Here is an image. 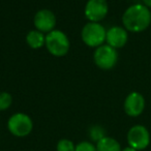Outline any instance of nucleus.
Masks as SVG:
<instances>
[{
	"instance_id": "obj_12",
	"label": "nucleus",
	"mask_w": 151,
	"mask_h": 151,
	"mask_svg": "<svg viewBox=\"0 0 151 151\" xmlns=\"http://www.w3.org/2000/svg\"><path fill=\"white\" fill-rule=\"evenodd\" d=\"M97 151H121L119 142L114 138L106 136L96 143Z\"/></svg>"
},
{
	"instance_id": "obj_17",
	"label": "nucleus",
	"mask_w": 151,
	"mask_h": 151,
	"mask_svg": "<svg viewBox=\"0 0 151 151\" xmlns=\"http://www.w3.org/2000/svg\"><path fill=\"white\" fill-rule=\"evenodd\" d=\"M143 4L148 9H151V0H143Z\"/></svg>"
},
{
	"instance_id": "obj_7",
	"label": "nucleus",
	"mask_w": 151,
	"mask_h": 151,
	"mask_svg": "<svg viewBox=\"0 0 151 151\" xmlns=\"http://www.w3.org/2000/svg\"><path fill=\"white\" fill-rule=\"evenodd\" d=\"M109 12L107 0H88L85 5V16L89 22L99 23L106 18Z\"/></svg>"
},
{
	"instance_id": "obj_3",
	"label": "nucleus",
	"mask_w": 151,
	"mask_h": 151,
	"mask_svg": "<svg viewBox=\"0 0 151 151\" xmlns=\"http://www.w3.org/2000/svg\"><path fill=\"white\" fill-rule=\"evenodd\" d=\"M81 36L86 46L90 48H99L106 42L107 30L101 24L96 22H89L82 28Z\"/></svg>"
},
{
	"instance_id": "obj_18",
	"label": "nucleus",
	"mask_w": 151,
	"mask_h": 151,
	"mask_svg": "<svg viewBox=\"0 0 151 151\" xmlns=\"http://www.w3.org/2000/svg\"><path fill=\"white\" fill-rule=\"evenodd\" d=\"M121 151H138V150H136V149L132 148V147H126V148H124L123 150H121Z\"/></svg>"
},
{
	"instance_id": "obj_2",
	"label": "nucleus",
	"mask_w": 151,
	"mask_h": 151,
	"mask_svg": "<svg viewBox=\"0 0 151 151\" xmlns=\"http://www.w3.org/2000/svg\"><path fill=\"white\" fill-rule=\"evenodd\" d=\"M47 50L55 57H62L67 54L70 48V42L63 31L54 29L46 35Z\"/></svg>"
},
{
	"instance_id": "obj_6",
	"label": "nucleus",
	"mask_w": 151,
	"mask_h": 151,
	"mask_svg": "<svg viewBox=\"0 0 151 151\" xmlns=\"http://www.w3.org/2000/svg\"><path fill=\"white\" fill-rule=\"evenodd\" d=\"M127 143L136 150H143L150 144V134L144 125L137 124L129 128L127 132Z\"/></svg>"
},
{
	"instance_id": "obj_10",
	"label": "nucleus",
	"mask_w": 151,
	"mask_h": 151,
	"mask_svg": "<svg viewBox=\"0 0 151 151\" xmlns=\"http://www.w3.org/2000/svg\"><path fill=\"white\" fill-rule=\"evenodd\" d=\"M128 40V33L127 30L124 27L120 26H114L107 30V36H106V42L107 45L111 46L114 49L123 48Z\"/></svg>"
},
{
	"instance_id": "obj_14",
	"label": "nucleus",
	"mask_w": 151,
	"mask_h": 151,
	"mask_svg": "<svg viewBox=\"0 0 151 151\" xmlns=\"http://www.w3.org/2000/svg\"><path fill=\"white\" fill-rule=\"evenodd\" d=\"M13 104V97L9 92H0V111L9 109Z\"/></svg>"
},
{
	"instance_id": "obj_5",
	"label": "nucleus",
	"mask_w": 151,
	"mask_h": 151,
	"mask_svg": "<svg viewBox=\"0 0 151 151\" xmlns=\"http://www.w3.org/2000/svg\"><path fill=\"white\" fill-rule=\"evenodd\" d=\"M93 60L96 66L101 69L108 70L113 68L118 61L117 50L112 48L109 45H101V47L95 49Z\"/></svg>"
},
{
	"instance_id": "obj_8",
	"label": "nucleus",
	"mask_w": 151,
	"mask_h": 151,
	"mask_svg": "<svg viewBox=\"0 0 151 151\" xmlns=\"http://www.w3.org/2000/svg\"><path fill=\"white\" fill-rule=\"evenodd\" d=\"M123 109L126 115L138 117L145 110V99L140 92H130L124 99Z\"/></svg>"
},
{
	"instance_id": "obj_16",
	"label": "nucleus",
	"mask_w": 151,
	"mask_h": 151,
	"mask_svg": "<svg viewBox=\"0 0 151 151\" xmlns=\"http://www.w3.org/2000/svg\"><path fill=\"white\" fill-rule=\"evenodd\" d=\"M76 151H97L96 145L88 141H83L76 145Z\"/></svg>"
},
{
	"instance_id": "obj_1",
	"label": "nucleus",
	"mask_w": 151,
	"mask_h": 151,
	"mask_svg": "<svg viewBox=\"0 0 151 151\" xmlns=\"http://www.w3.org/2000/svg\"><path fill=\"white\" fill-rule=\"evenodd\" d=\"M122 23L129 32L139 33L144 31L151 25L150 9L141 3L130 5L123 13Z\"/></svg>"
},
{
	"instance_id": "obj_9",
	"label": "nucleus",
	"mask_w": 151,
	"mask_h": 151,
	"mask_svg": "<svg viewBox=\"0 0 151 151\" xmlns=\"http://www.w3.org/2000/svg\"><path fill=\"white\" fill-rule=\"evenodd\" d=\"M33 23L36 30L40 32H51L56 26V16L49 9H40L35 14Z\"/></svg>"
},
{
	"instance_id": "obj_15",
	"label": "nucleus",
	"mask_w": 151,
	"mask_h": 151,
	"mask_svg": "<svg viewBox=\"0 0 151 151\" xmlns=\"http://www.w3.org/2000/svg\"><path fill=\"white\" fill-rule=\"evenodd\" d=\"M57 151H76V145L68 139H62L57 143Z\"/></svg>"
},
{
	"instance_id": "obj_4",
	"label": "nucleus",
	"mask_w": 151,
	"mask_h": 151,
	"mask_svg": "<svg viewBox=\"0 0 151 151\" xmlns=\"http://www.w3.org/2000/svg\"><path fill=\"white\" fill-rule=\"evenodd\" d=\"M7 128L12 134L19 138H23L32 132L33 122L27 114L16 113L9 117L7 121Z\"/></svg>"
},
{
	"instance_id": "obj_11",
	"label": "nucleus",
	"mask_w": 151,
	"mask_h": 151,
	"mask_svg": "<svg viewBox=\"0 0 151 151\" xmlns=\"http://www.w3.org/2000/svg\"><path fill=\"white\" fill-rule=\"evenodd\" d=\"M26 42L31 49H40L46 45V35L38 30H31L26 35Z\"/></svg>"
},
{
	"instance_id": "obj_13",
	"label": "nucleus",
	"mask_w": 151,
	"mask_h": 151,
	"mask_svg": "<svg viewBox=\"0 0 151 151\" xmlns=\"http://www.w3.org/2000/svg\"><path fill=\"white\" fill-rule=\"evenodd\" d=\"M89 137L92 139V141L97 143L99 140H101V139L106 137L105 129L99 125L92 126V127L90 128V130H89Z\"/></svg>"
}]
</instances>
